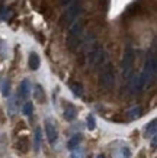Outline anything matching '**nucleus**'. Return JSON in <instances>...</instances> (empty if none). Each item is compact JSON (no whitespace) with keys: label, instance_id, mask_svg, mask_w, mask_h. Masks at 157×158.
<instances>
[{"label":"nucleus","instance_id":"6","mask_svg":"<svg viewBox=\"0 0 157 158\" xmlns=\"http://www.w3.org/2000/svg\"><path fill=\"white\" fill-rule=\"evenodd\" d=\"M45 134H47V138L50 142H55V139H57V128L54 126V123H52L51 120H45Z\"/></svg>","mask_w":157,"mask_h":158},{"label":"nucleus","instance_id":"10","mask_svg":"<svg viewBox=\"0 0 157 158\" xmlns=\"http://www.w3.org/2000/svg\"><path fill=\"white\" fill-rule=\"evenodd\" d=\"M41 141H42V132H41V128H37V129H35V141H33V148H35V151H39V148H41Z\"/></svg>","mask_w":157,"mask_h":158},{"label":"nucleus","instance_id":"1","mask_svg":"<svg viewBox=\"0 0 157 158\" xmlns=\"http://www.w3.org/2000/svg\"><path fill=\"white\" fill-rule=\"evenodd\" d=\"M80 10H81V3L80 2H79V0L72 2V3L68 5V7H67V10L64 12V15H63V25L72 26V25L76 22L77 18H79Z\"/></svg>","mask_w":157,"mask_h":158},{"label":"nucleus","instance_id":"17","mask_svg":"<svg viewBox=\"0 0 157 158\" xmlns=\"http://www.w3.org/2000/svg\"><path fill=\"white\" fill-rule=\"evenodd\" d=\"M129 90L133 91V93L138 91V74H137V76H134L133 80L129 81Z\"/></svg>","mask_w":157,"mask_h":158},{"label":"nucleus","instance_id":"12","mask_svg":"<svg viewBox=\"0 0 157 158\" xmlns=\"http://www.w3.org/2000/svg\"><path fill=\"white\" fill-rule=\"evenodd\" d=\"M141 113H143V110H141L140 106H133V107L128 110V118L129 119H138V118L141 116Z\"/></svg>","mask_w":157,"mask_h":158},{"label":"nucleus","instance_id":"14","mask_svg":"<svg viewBox=\"0 0 157 158\" xmlns=\"http://www.w3.org/2000/svg\"><path fill=\"white\" fill-rule=\"evenodd\" d=\"M80 139H81L80 135H74V136L70 138V141L67 142V148L68 149H76V147L80 144Z\"/></svg>","mask_w":157,"mask_h":158},{"label":"nucleus","instance_id":"2","mask_svg":"<svg viewBox=\"0 0 157 158\" xmlns=\"http://www.w3.org/2000/svg\"><path fill=\"white\" fill-rule=\"evenodd\" d=\"M81 32H83V26H81L80 22H74V23L70 26V36L67 39V47L74 51V49L80 45V38H81Z\"/></svg>","mask_w":157,"mask_h":158},{"label":"nucleus","instance_id":"21","mask_svg":"<svg viewBox=\"0 0 157 158\" xmlns=\"http://www.w3.org/2000/svg\"><path fill=\"white\" fill-rule=\"evenodd\" d=\"M72 158H85V152L81 149H76V151H73Z\"/></svg>","mask_w":157,"mask_h":158},{"label":"nucleus","instance_id":"25","mask_svg":"<svg viewBox=\"0 0 157 158\" xmlns=\"http://www.w3.org/2000/svg\"><path fill=\"white\" fill-rule=\"evenodd\" d=\"M156 142H157V139H156V135H154V136H153V141H151L153 148H156Z\"/></svg>","mask_w":157,"mask_h":158},{"label":"nucleus","instance_id":"24","mask_svg":"<svg viewBox=\"0 0 157 158\" xmlns=\"http://www.w3.org/2000/svg\"><path fill=\"white\" fill-rule=\"evenodd\" d=\"M6 51V44L3 39H0V54H3Z\"/></svg>","mask_w":157,"mask_h":158},{"label":"nucleus","instance_id":"20","mask_svg":"<svg viewBox=\"0 0 157 158\" xmlns=\"http://www.w3.org/2000/svg\"><path fill=\"white\" fill-rule=\"evenodd\" d=\"M18 148H19L22 152H26V151H28V141H26V139H20Z\"/></svg>","mask_w":157,"mask_h":158},{"label":"nucleus","instance_id":"7","mask_svg":"<svg viewBox=\"0 0 157 158\" xmlns=\"http://www.w3.org/2000/svg\"><path fill=\"white\" fill-rule=\"evenodd\" d=\"M33 97H35V100L39 102V103H44L45 102V93H44V89L39 84L33 87Z\"/></svg>","mask_w":157,"mask_h":158},{"label":"nucleus","instance_id":"5","mask_svg":"<svg viewBox=\"0 0 157 158\" xmlns=\"http://www.w3.org/2000/svg\"><path fill=\"white\" fill-rule=\"evenodd\" d=\"M133 64H134V51L131 48H128L125 51V55H124V61H122V70H124V74L128 76L131 68H133Z\"/></svg>","mask_w":157,"mask_h":158},{"label":"nucleus","instance_id":"22","mask_svg":"<svg viewBox=\"0 0 157 158\" xmlns=\"http://www.w3.org/2000/svg\"><path fill=\"white\" fill-rule=\"evenodd\" d=\"M121 151H122V158H131V151H129L128 148H125L124 147Z\"/></svg>","mask_w":157,"mask_h":158},{"label":"nucleus","instance_id":"18","mask_svg":"<svg viewBox=\"0 0 157 158\" xmlns=\"http://www.w3.org/2000/svg\"><path fill=\"white\" fill-rule=\"evenodd\" d=\"M22 112H24V115L26 116H31L33 112V105L31 103V102H28V103H25V106L22 107Z\"/></svg>","mask_w":157,"mask_h":158},{"label":"nucleus","instance_id":"11","mask_svg":"<svg viewBox=\"0 0 157 158\" xmlns=\"http://www.w3.org/2000/svg\"><path fill=\"white\" fill-rule=\"evenodd\" d=\"M18 112V99L16 96H10V100H9V115L10 116H15Z\"/></svg>","mask_w":157,"mask_h":158},{"label":"nucleus","instance_id":"8","mask_svg":"<svg viewBox=\"0 0 157 158\" xmlns=\"http://www.w3.org/2000/svg\"><path fill=\"white\" fill-rule=\"evenodd\" d=\"M39 64H41V61H39L38 54L31 52V55H29V68H31V70H38Z\"/></svg>","mask_w":157,"mask_h":158},{"label":"nucleus","instance_id":"13","mask_svg":"<svg viewBox=\"0 0 157 158\" xmlns=\"http://www.w3.org/2000/svg\"><path fill=\"white\" fill-rule=\"evenodd\" d=\"M29 90H31V84H29L28 80H24V81L20 83V87H19L20 96H22V97H28Z\"/></svg>","mask_w":157,"mask_h":158},{"label":"nucleus","instance_id":"19","mask_svg":"<svg viewBox=\"0 0 157 158\" xmlns=\"http://www.w3.org/2000/svg\"><path fill=\"white\" fill-rule=\"evenodd\" d=\"M87 128H89L90 131L96 128V120H95V116H93V115L87 116Z\"/></svg>","mask_w":157,"mask_h":158},{"label":"nucleus","instance_id":"26","mask_svg":"<svg viewBox=\"0 0 157 158\" xmlns=\"http://www.w3.org/2000/svg\"><path fill=\"white\" fill-rule=\"evenodd\" d=\"M96 158H105V157H103V155H102V154H100V155H98V157H96Z\"/></svg>","mask_w":157,"mask_h":158},{"label":"nucleus","instance_id":"16","mask_svg":"<svg viewBox=\"0 0 157 158\" xmlns=\"http://www.w3.org/2000/svg\"><path fill=\"white\" fill-rule=\"evenodd\" d=\"M156 126H157V120L153 119L151 122L148 123L147 131H146V136H147V138L150 136V135H151V136H154V135H156Z\"/></svg>","mask_w":157,"mask_h":158},{"label":"nucleus","instance_id":"9","mask_svg":"<svg viewBox=\"0 0 157 158\" xmlns=\"http://www.w3.org/2000/svg\"><path fill=\"white\" fill-rule=\"evenodd\" d=\"M76 115H77V110H76V107L73 105H68L66 107V110H64V118H66L67 120H73L74 118H76Z\"/></svg>","mask_w":157,"mask_h":158},{"label":"nucleus","instance_id":"3","mask_svg":"<svg viewBox=\"0 0 157 158\" xmlns=\"http://www.w3.org/2000/svg\"><path fill=\"white\" fill-rule=\"evenodd\" d=\"M99 81H100V86L103 87V89H111V87H112V84H114V81H115V74H114V70H112V65H111V64H108V65L103 68V71L100 74Z\"/></svg>","mask_w":157,"mask_h":158},{"label":"nucleus","instance_id":"15","mask_svg":"<svg viewBox=\"0 0 157 158\" xmlns=\"http://www.w3.org/2000/svg\"><path fill=\"white\" fill-rule=\"evenodd\" d=\"M70 89H72V91L77 97L83 96V87H81L80 83H72V84H70Z\"/></svg>","mask_w":157,"mask_h":158},{"label":"nucleus","instance_id":"4","mask_svg":"<svg viewBox=\"0 0 157 158\" xmlns=\"http://www.w3.org/2000/svg\"><path fill=\"white\" fill-rule=\"evenodd\" d=\"M105 58V51L103 48H100V47H96L93 51H90V54H89V65L90 67H98L100 62L103 61Z\"/></svg>","mask_w":157,"mask_h":158},{"label":"nucleus","instance_id":"23","mask_svg":"<svg viewBox=\"0 0 157 158\" xmlns=\"http://www.w3.org/2000/svg\"><path fill=\"white\" fill-rule=\"evenodd\" d=\"M3 94H5V96L9 94V81H6L5 84H3Z\"/></svg>","mask_w":157,"mask_h":158}]
</instances>
